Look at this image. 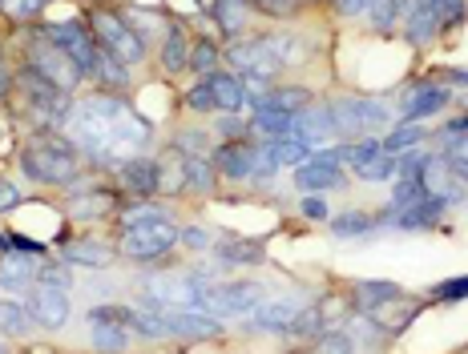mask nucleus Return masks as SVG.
<instances>
[{
  "label": "nucleus",
  "instance_id": "nucleus-1",
  "mask_svg": "<svg viewBox=\"0 0 468 354\" xmlns=\"http://www.w3.org/2000/svg\"><path fill=\"white\" fill-rule=\"evenodd\" d=\"M61 133L85 153V165L93 173H101V170L113 173L130 157L150 153L154 121L133 105V97L90 88V93H77L69 101Z\"/></svg>",
  "mask_w": 468,
  "mask_h": 354
},
{
  "label": "nucleus",
  "instance_id": "nucleus-2",
  "mask_svg": "<svg viewBox=\"0 0 468 354\" xmlns=\"http://www.w3.org/2000/svg\"><path fill=\"white\" fill-rule=\"evenodd\" d=\"M16 165L28 182L45 190H77L85 177V153L65 133H33L16 153Z\"/></svg>",
  "mask_w": 468,
  "mask_h": 354
},
{
  "label": "nucleus",
  "instance_id": "nucleus-3",
  "mask_svg": "<svg viewBox=\"0 0 468 354\" xmlns=\"http://www.w3.org/2000/svg\"><path fill=\"white\" fill-rule=\"evenodd\" d=\"M210 161L222 173V182H230V185H271L279 173L275 157H271V141H259V137L218 141Z\"/></svg>",
  "mask_w": 468,
  "mask_h": 354
},
{
  "label": "nucleus",
  "instance_id": "nucleus-4",
  "mask_svg": "<svg viewBox=\"0 0 468 354\" xmlns=\"http://www.w3.org/2000/svg\"><path fill=\"white\" fill-rule=\"evenodd\" d=\"M182 245V225L165 213V218L150 222H133V225H117V254L125 262L138 266H162L170 262V254Z\"/></svg>",
  "mask_w": 468,
  "mask_h": 354
},
{
  "label": "nucleus",
  "instance_id": "nucleus-5",
  "mask_svg": "<svg viewBox=\"0 0 468 354\" xmlns=\"http://www.w3.org/2000/svg\"><path fill=\"white\" fill-rule=\"evenodd\" d=\"M271 298L267 282L259 278H207L198 294V310L214 314V318H250L262 302Z\"/></svg>",
  "mask_w": 468,
  "mask_h": 354
},
{
  "label": "nucleus",
  "instance_id": "nucleus-6",
  "mask_svg": "<svg viewBox=\"0 0 468 354\" xmlns=\"http://www.w3.org/2000/svg\"><path fill=\"white\" fill-rule=\"evenodd\" d=\"M85 25H90V33H93L97 48H105V53H113L122 65H130V68L150 65L154 48L145 45V41H142L138 33H133L130 25H125V16L117 13L113 5H93V8H90V16H85Z\"/></svg>",
  "mask_w": 468,
  "mask_h": 354
},
{
  "label": "nucleus",
  "instance_id": "nucleus-7",
  "mask_svg": "<svg viewBox=\"0 0 468 354\" xmlns=\"http://www.w3.org/2000/svg\"><path fill=\"white\" fill-rule=\"evenodd\" d=\"M327 105H331V113H335V125H339L344 141H351V137H376L396 125L392 105L376 93H339V97H327Z\"/></svg>",
  "mask_w": 468,
  "mask_h": 354
},
{
  "label": "nucleus",
  "instance_id": "nucleus-8",
  "mask_svg": "<svg viewBox=\"0 0 468 354\" xmlns=\"http://www.w3.org/2000/svg\"><path fill=\"white\" fill-rule=\"evenodd\" d=\"M21 65L37 68L48 85H57L61 93H69V97H77V93H81V85L90 81V77H85V68L77 65L65 48H57L48 36H41V28H37V25L25 28V61Z\"/></svg>",
  "mask_w": 468,
  "mask_h": 354
},
{
  "label": "nucleus",
  "instance_id": "nucleus-9",
  "mask_svg": "<svg viewBox=\"0 0 468 354\" xmlns=\"http://www.w3.org/2000/svg\"><path fill=\"white\" fill-rule=\"evenodd\" d=\"M125 205V193L117 185H105V182H90V185H77L65 198V218L73 225H105V222H117Z\"/></svg>",
  "mask_w": 468,
  "mask_h": 354
},
{
  "label": "nucleus",
  "instance_id": "nucleus-10",
  "mask_svg": "<svg viewBox=\"0 0 468 354\" xmlns=\"http://www.w3.org/2000/svg\"><path fill=\"white\" fill-rule=\"evenodd\" d=\"M222 65H227L230 73L255 77V81H267V85H275L279 73H282V65L275 61V53L267 48V41L259 36V28H255V33L234 36V41L222 45Z\"/></svg>",
  "mask_w": 468,
  "mask_h": 354
},
{
  "label": "nucleus",
  "instance_id": "nucleus-11",
  "mask_svg": "<svg viewBox=\"0 0 468 354\" xmlns=\"http://www.w3.org/2000/svg\"><path fill=\"white\" fill-rule=\"evenodd\" d=\"M347 170L344 161L335 157V145L331 150H315L311 161H303L299 170H291V185L295 193H335V190H347Z\"/></svg>",
  "mask_w": 468,
  "mask_h": 354
},
{
  "label": "nucleus",
  "instance_id": "nucleus-12",
  "mask_svg": "<svg viewBox=\"0 0 468 354\" xmlns=\"http://www.w3.org/2000/svg\"><path fill=\"white\" fill-rule=\"evenodd\" d=\"M452 88L448 85H436V81H416V85H408L404 93H399V105H396V121H404V125H428L432 117H441L448 105H452Z\"/></svg>",
  "mask_w": 468,
  "mask_h": 354
},
{
  "label": "nucleus",
  "instance_id": "nucleus-13",
  "mask_svg": "<svg viewBox=\"0 0 468 354\" xmlns=\"http://www.w3.org/2000/svg\"><path fill=\"white\" fill-rule=\"evenodd\" d=\"M41 36H48L57 48H65V53L73 57L77 65L85 68V77L93 73V61H97V41L90 33V25H85V16H65V21H41Z\"/></svg>",
  "mask_w": 468,
  "mask_h": 354
},
{
  "label": "nucleus",
  "instance_id": "nucleus-14",
  "mask_svg": "<svg viewBox=\"0 0 468 354\" xmlns=\"http://www.w3.org/2000/svg\"><path fill=\"white\" fill-rule=\"evenodd\" d=\"M117 258H122L117 238H105V234H69L61 242V262L77 270H110Z\"/></svg>",
  "mask_w": 468,
  "mask_h": 354
},
{
  "label": "nucleus",
  "instance_id": "nucleus-15",
  "mask_svg": "<svg viewBox=\"0 0 468 354\" xmlns=\"http://www.w3.org/2000/svg\"><path fill=\"white\" fill-rule=\"evenodd\" d=\"M113 185L125 198H162V165L154 153H138L113 170Z\"/></svg>",
  "mask_w": 468,
  "mask_h": 354
},
{
  "label": "nucleus",
  "instance_id": "nucleus-16",
  "mask_svg": "<svg viewBox=\"0 0 468 354\" xmlns=\"http://www.w3.org/2000/svg\"><path fill=\"white\" fill-rule=\"evenodd\" d=\"M259 36L267 41V48L275 53V61L282 65V73L287 68H303L315 61V41H311L307 33H299V28H291V25H275V28H259Z\"/></svg>",
  "mask_w": 468,
  "mask_h": 354
},
{
  "label": "nucleus",
  "instance_id": "nucleus-17",
  "mask_svg": "<svg viewBox=\"0 0 468 354\" xmlns=\"http://www.w3.org/2000/svg\"><path fill=\"white\" fill-rule=\"evenodd\" d=\"M25 307L41 330H65V322H69V314H73V294L61 286H48V282H37V286L28 290Z\"/></svg>",
  "mask_w": 468,
  "mask_h": 354
},
{
  "label": "nucleus",
  "instance_id": "nucleus-18",
  "mask_svg": "<svg viewBox=\"0 0 468 354\" xmlns=\"http://www.w3.org/2000/svg\"><path fill=\"white\" fill-rule=\"evenodd\" d=\"M165 334L178 342H218L227 334V322L207 310H162Z\"/></svg>",
  "mask_w": 468,
  "mask_h": 354
},
{
  "label": "nucleus",
  "instance_id": "nucleus-19",
  "mask_svg": "<svg viewBox=\"0 0 468 354\" xmlns=\"http://www.w3.org/2000/svg\"><path fill=\"white\" fill-rule=\"evenodd\" d=\"M420 182H424V190L432 193V198H444L448 205H452V210L468 202V185H461V177L452 173V165H448V157H444L441 150H428V153H424Z\"/></svg>",
  "mask_w": 468,
  "mask_h": 354
},
{
  "label": "nucleus",
  "instance_id": "nucleus-20",
  "mask_svg": "<svg viewBox=\"0 0 468 354\" xmlns=\"http://www.w3.org/2000/svg\"><path fill=\"white\" fill-rule=\"evenodd\" d=\"M190 45H194V36H190V28L182 16H174L170 28H165V36L158 45H154V61H158L162 68V77H182L190 68Z\"/></svg>",
  "mask_w": 468,
  "mask_h": 354
},
{
  "label": "nucleus",
  "instance_id": "nucleus-21",
  "mask_svg": "<svg viewBox=\"0 0 468 354\" xmlns=\"http://www.w3.org/2000/svg\"><path fill=\"white\" fill-rule=\"evenodd\" d=\"M291 137H299V141H307V145H315V150H324V141H344L339 137V125H335V113H331V105H307L303 113H295L291 117Z\"/></svg>",
  "mask_w": 468,
  "mask_h": 354
},
{
  "label": "nucleus",
  "instance_id": "nucleus-22",
  "mask_svg": "<svg viewBox=\"0 0 468 354\" xmlns=\"http://www.w3.org/2000/svg\"><path fill=\"white\" fill-rule=\"evenodd\" d=\"M392 225V210H339V213H331L327 218V230H331V238H339V242H351V238H367V234H376V230H388Z\"/></svg>",
  "mask_w": 468,
  "mask_h": 354
},
{
  "label": "nucleus",
  "instance_id": "nucleus-23",
  "mask_svg": "<svg viewBox=\"0 0 468 354\" xmlns=\"http://www.w3.org/2000/svg\"><path fill=\"white\" fill-rule=\"evenodd\" d=\"M399 36H404V45L408 48H428V45H436L444 36V28L441 21H436V13L424 5V0H408V8H404V21H399Z\"/></svg>",
  "mask_w": 468,
  "mask_h": 354
},
{
  "label": "nucleus",
  "instance_id": "nucleus-24",
  "mask_svg": "<svg viewBox=\"0 0 468 354\" xmlns=\"http://www.w3.org/2000/svg\"><path fill=\"white\" fill-rule=\"evenodd\" d=\"M299 310H303V298H267L250 318H242V322H247V330L282 334V338H287V330H291V322H295Z\"/></svg>",
  "mask_w": 468,
  "mask_h": 354
},
{
  "label": "nucleus",
  "instance_id": "nucleus-25",
  "mask_svg": "<svg viewBox=\"0 0 468 354\" xmlns=\"http://www.w3.org/2000/svg\"><path fill=\"white\" fill-rule=\"evenodd\" d=\"M210 21L222 41H234V36L255 33V8H250V0H214Z\"/></svg>",
  "mask_w": 468,
  "mask_h": 354
},
{
  "label": "nucleus",
  "instance_id": "nucleus-26",
  "mask_svg": "<svg viewBox=\"0 0 468 354\" xmlns=\"http://www.w3.org/2000/svg\"><path fill=\"white\" fill-rule=\"evenodd\" d=\"M210 258L218 266H262V262H267V242L239 238V234H218Z\"/></svg>",
  "mask_w": 468,
  "mask_h": 354
},
{
  "label": "nucleus",
  "instance_id": "nucleus-27",
  "mask_svg": "<svg viewBox=\"0 0 468 354\" xmlns=\"http://www.w3.org/2000/svg\"><path fill=\"white\" fill-rule=\"evenodd\" d=\"M420 314H424V298H408V294H399V298H392V302H384L379 310H372L367 318H372L388 338H399V334L412 327Z\"/></svg>",
  "mask_w": 468,
  "mask_h": 354
},
{
  "label": "nucleus",
  "instance_id": "nucleus-28",
  "mask_svg": "<svg viewBox=\"0 0 468 354\" xmlns=\"http://www.w3.org/2000/svg\"><path fill=\"white\" fill-rule=\"evenodd\" d=\"M210 85V97L218 105V113H247V81L239 73H230L227 65L214 68L210 77H202Z\"/></svg>",
  "mask_w": 468,
  "mask_h": 354
},
{
  "label": "nucleus",
  "instance_id": "nucleus-29",
  "mask_svg": "<svg viewBox=\"0 0 468 354\" xmlns=\"http://www.w3.org/2000/svg\"><path fill=\"white\" fill-rule=\"evenodd\" d=\"M37 270H41V258H28V254H16L8 250L0 258V290L5 294H28L37 286Z\"/></svg>",
  "mask_w": 468,
  "mask_h": 354
},
{
  "label": "nucleus",
  "instance_id": "nucleus-30",
  "mask_svg": "<svg viewBox=\"0 0 468 354\" xmlns=\"http://www.w3.org/2000/svg\"><path fill=\"white\" fill-rule=\"evenodd\" d=\"M448 210H452V205H448L444 198H432V193H428L424 202H416V205H408V210H396L392 213V230H408V234L432 230V225L444 222Z\"/></svg>",
  "mask_w": 468,
  "mask_h": 354
},
{
  "label": "nucleus",
  "instance_id": "nucleus-31",
  "mask_svg": "<svg viewBox=\"0 0 468 354\" xmlns=\"http://www.w3.org/2000/svg\"><path fill=\"white\" fill-rule=\"evenodd\" d=\"M404 294V286L392 278H364V282H351V290H347V298H351V310H359V314H372L379 310L384 302H392Z\"/></svg>",
  "mask_w": 468,
  "mask_h": 354
},
{
  "label": "nucleus",
  "instance_id": "nucleus-32",
  "mask_svg": "<svg viewBox=\"0 0 468 354\" xmlns=\"http://www.w3.org/2000/svg\"><path fill=\"white\" fill-rule=\"evenodd\" d=\"M133 68L130 65H122L113 53H105V48H97V61H93V73H90V81L93 88H105V93H125L130 97L133 93Z\"/></svg>",
  "mask_w": 468,
  "mask_h": 354
},
{
  "label": "nucleus",
  "instance_id": "nucleus-33",
  "mask_svg": "<svg viewBox=\"0 0 468 354\" xmlns=\"http://www.w3.org/2000/svg\"><path fill=\"white\" fill-rule=\"evenodd\" d=\"M133 334L113 318H90V347L97 354H130L133 350Z\"/></svg>",
  "mask_w": 468,
  "mask_h": 354
},
{
  "label": "nucleus",
  "instance_id": "nucleus-34",
  "mask_svg": "<svg viewBox=\"0 0 468 354\" xmlns=\"http://www.w3.org/2000/svg\"><path fill=\"white\" fill-rule=\"evenodd\" d=\"M214 145H218V137H214L202 121L194 125H178V130L170 133V150H178L182 157H210Z\"/></svg>",
  "mask_w": 468,
  "mask_h": 354
},
{
  "label": "nucleus",
  "instance_id": "nucleus-35",
  "mask_svg": "<svg viewBox=\"0 0 468 354\" xmlns=\"http://www.w3.org/2000/svg\"><path fill=\"white\" fill-rule=\"evenodd\" d=\"M222 190V173L210 157H186V198H214Z\"/></svg>",
  "mask_w": 468,
  "mask_h": 354
},
{
  "label": "nucleus",
  "instance_id": "nucleus-36",
  "mask_svg": "<svg viewBox=\"0 0 468 354\" xmlns=\"http://www.w3.org/2000/svg\"><path fill=\"white\" fill-rule=\"evenodd\" d=\"M262 101H267V105H275V109H282V113H291V117H295V113H303L307 105H315V93H311L307 85H299V81H291V85L275 81V85L267 88V97H262ZM262 101H259V105H262Z\"/></svg>",
  "mask_w": 468,
  "mask_h": 354
},
{
  "label": "nucleus",
  "instance_id": "nucleus-37",
  "mask_svg": "<svg viewBox=\"0 0 468 354\" xmlns=\"http://www.w3.org/2000/svg\"><path fill=\"white\" fill-rule=\"evenodd\" d=\"M33 330H37V322L28 314V307L21 298H13V294H5L0 298V338H25Z\"/></svg>",
  "mask_w": 468,
  "mask_h": 354
},
{
  "label": "nucleus",
  "instance_id": "nucleus-38",
  "mask_svg": "<svg viewBox=\"0 0 468 354\" xmlns=\"http://www.w3.org/2000/svg\"><path fill=\"white\" fill-rule=\"evenodd\" d=\"M384 153H392V157H399V153H408V150H420V145H428L432 141V130L428 125H404V121H396L392 130H388L384 137Z\"/></svg>",
  "mask_w": 468,
  "mask_h": 354
},
{
  "label": "nucleus",
  "instance_id": "nucleus-39",
  "mask_svg": "<svg viewBox=\"0 0 468 354\" xmlns=\"http://www.w3.org/2000/svg\"><path fill=\"white\" fill-rule=\"evenodd\" d=\"M222 36H194V45H190V68L186 73L194 77H210L214 68H222Z\"/></svg>",
  "mask_w": 468,
  "mask_h": 354
},
{
  "label": "nucleus",
  "instance_id": "nucleus-40",
  "mask_svg": "<svg viewBox=\"0 0 468 354\" xmlns=\"http://www.w3.org/2000/svg\"><path fill=\"white\" fill-rule=\"evenodd\" d=\"M48 0H0V16L8 21V28H33L45 21Z\"/></svg>",
  "mask_w": 468,
  "mask_h": 354
},
{
  "label": "nucleus",
  "instance_id": "nucleus-41",
  "mask_svg": "<svg viewBox=\"0 0 468 354\" xmlns=\"http://www.w3.org/2000/svg\"><path fill=\"white\" fill-rule=\"evenodd\" d=\"M311 153H315V145L299 141V137H291V133L271 141V157H275L279 170H299L303 161H311Z\"/></svg>",
  "mask_w": 468,
  "mask_h": 354
},
{
  "label": "nucleus",
  "instance_id": "nucleus-42",
  "mask_svg": "<svg viewBox=\"0 0 468 354\" xmlns=\"http://www.w3.org/2000/svg\"><path fill=\"white\" fill-rule=\"evenodd\" d=\"M255 16H267L275 25H299V16L307 13L303 0H250Z\"/></svg>",
  "mask_w": 468,
  "mask_h": 354
},
{
  "label": "nucleus",
  "instance_id": "nucleus-43",
  "mask_svg": "<svg viewBox=\"0 0 468 354\" xmlns=\"http://www.w3.org/2000/svg\"><path fill=\"white\" fill-rule=\"evenodd\" d=\"M351 177H356V182H364V185H392L396 182V157L392 153H376L372 161L356 165Z\"/></svg>",
  "mask_w": 468,
  "mask_h": 354
},
{
  "label": "nucleus",
  "instance_id": "nucleus-44",
  "mask_svg": "<svg viewBox=\"0 0 468 354\" xmlns=\"http://www.w3.org/2000/svg\"><path fill=\"white\" fill-rule=\"evenodd\" d=\"M307 354H359V347H356V338H351L344 327H327L324 334L311 338Z\"/></svg>",
  "mask_w": 468,
  "mask_h": 354
},
{
  "label": "nucleus",
  "instance_id": "nucleus-45",
  "mask_svg": "<svg viewBox=\"0 0 468 354\" xmlns=\"http://www.w3.org/2000/svg\"><path fill=\"white\" fill-rule=\"evenodd\" d=\"M428 198V190H424V182L420 177H396L392 182V190H388V210H408V205H416V202H424Z\"/></svg>",
  "mask_w": 468,
  "mask_h": 354
},
{
  "label": "nucleus",
  "instance_id": "nucleus-46",
  "mask_svg": "<svg viewBox=\"0 0 468 354\" xmlns=\"http://www.w3.org/2000/svg\"><path fill=\"white\" fill-rule=\"evenodd\" d=\"M182 105H186V113H194V121H210L214 113H218V105H214V97H210V85L202 81H190V88L182 93Z\"/></svg>",
  "mask_w": 468,
  "mask_h": 354
},
{
  "label": "nucleus",
  "instance_id": "nucleus-47",
  "mask_svg": "<svg viewBox=\"0 0 468 354\" xmlns=\"http://www.w3.org/2000/svg\"><path fill=\"white\" fill-rule=\"evenodd\" d=\"M424 5L436 13L444 33H456V28L468 21V0H424Z\"/></svg>",
  "mask_w": 468,
  "mask_h": 354
},
{
  "label": "nucleus",
  "instance_id": "nucleus-48",
  "mask_svg": "<svg viewBox=\"0 0 468 354\" xmlns=\"http://www.w3.org/2000/svg\"><path fill=\"white\" fill-rule=\"evenodd\" d=\"M424 302H441V307L468 302V274H461V278H444V282H436V286H428Z\"/></svg>",
  "mask_w": 468,
  "mask_h": 354
},
{
  "label": "nucleus",
  "instance_id": "nucleus-49",
  "mask_svg": "<svg viewBox=\"0 0 468 354\" xmlns=\"http://www.w3.org/2000/svg\"><path fill=\"white\" fill-rule=\"evenodd\" d=\"M218 141H242L250 137V125L242 113H214V130H210Z\"/></svg>",
  "mask_w": 468,
  "mask_h": 354
},
{
  "label": "nucleus",
  "instance_id": "nucleus-50",
  "mask_svg": "<svg viewBox=\"0 0 468 354\" xmlns=\"http://www.w3.org/2000/svg\"><path fill=\"white\" fill-rule=\"evenodd\" d=\"M214 242H218V234L210 230V225H182V245L178 250H186V254H210L214 250Z\"/></svg>",
  "mask_w": 468,
  "mask_h": 354
},
{
  "label": "nucleus",
  "instance_id": "nucleus-51",
  "mask_svg": "<svg viewBox=\"0 0 468 354\" xmlns=\"http://www.w3.org/2000/svg\"><path fill=\"white\" fill-rule=\"evenodd\" d=\"M299 218L311 222V225H327L331 218V202H327V193H299Z\"/></svg>",
  "mask_w": 468,
  "mask_h": 354
},
{
  "label": "nucleus",
  "instance_id": "nucleus-52",
  "mask_svg": "<svg viewBox=\"0 0 468 354\" xmlns=\"http://www.w3.org/2000/svg\"><path fill=\"white\" fill-rule=\"evenodd\" d=\"M25 205V193L21 185L13 182V177H0V218H8V213H16Z\"/></svg>",
  "mask_w": 468,
  "mask_h": 354
},
{
  "label": "nucleus",
  "instance_id": "nucleus-53",
  "mask_svg": "<svg viewBox=\"0 0 468 354\" xmlns=\"http://www.w3.org/2000/svg\"><path fill=\"white\" fill-rule=\"evenodd\" d=\"M37 282H48V286H61V290H73V274L65 266H53V262H41L37 270Z\"/></svg>",
  "mask_w": 468,
  "mask_h": 354
},
{
  "label": "nucleus",
  "instance_id": "nucleus-54",
  "mask_svg": "<svg viewBox=\"0 0 468 354\" xmlns=\"http://www.w3.org/2000/svg\"><path fill=\"white\" fill-rule=\"evenodd\" d=\"M331 8H335V16H344V21H364L372 0H331Z\"/></svg>",
  "mask_w": 468,
  "mask_h": 354
},
{
  "label": "nucleus",
  "instance_id": "nucleus-55",
  "mask_svg": "<svg viewBox=\"0 0 468 354\" xmlns=\"http://www.w3.org/2000/svg\"><path fill=\"white\" fill-rule=\"evenodd\" d=\"M448 121H452V125H456V130H464V133H468V109H464L461 117H448Z\"/></svg>",
  "mask_w": 468,
  "mask_h": 354
},
{
  "label": "nucleus",
  "instance_id": "nucleus-56",
  "mask_svg": "<svg viewBox=\"0 0 468 354\" xmlns=\"http://www.w3.org/2000/svg\"><path fill=\"white\" fill-rule=\"evenodd\" d=\"M198 5V16H210V8H214V0H194Z\"/></svg>",
  "mask_w": 468,
  "mask_h": 354
},
{
  "label": "nucleus",
  "instance_id": "nucleus-57",
  "mask_svg": "<svg viewBox=\"0 0 468 354\" xmlns=\"http://www.w3.org/2000/svg\"><path fill=\"white\" fill-rule=\"evenodd\" d=\"M13 250V242H8V234H0V254H8Z\"/></svg>",
  "mask_w": 468,
  "mask_h": 354
},
{
  "label": "nucleus",
  "instance_id": "nucleus-58",
  "mask_svg": "<svg viewBox=\"0 0 468 354\" xmlns=\"http://www.w3.org/2000/svg\"><path fill=\"white\" fill-rule=\"evenodd\" d=\"M303 5L311 8V5H331V0H303Z\"/></svg>",
  "mask_w": 468,
  "mask_h": 354
},
{
  "label": "nucleus",
  "instance_id": "nucleus-59",
  "mask_svg": "<svg viewBox=\"0 0 468 354\" xmlns=\"http://www.w3.org/2000/svg\"><path fill=\"white\" fill-rule=\"evenodd\" d=\"M0 354H13V350H8V347H0Z\"/></svg>",
  "mask_w": 468,
  "mask_h": 354
},
{
  "label": "nucleus",
  "instance_id": "nucleus-60",
  "mask_svg": "<svg viewBox=\"0 0 468 354\" xmlns=\"http://www.w3.org/2000/svg\"><path fill=\"white\" fill-rule=\"evenodd\" d=\"M461 354H468V342H464V347H461Z\"/></svg>",
  "mask_w": 468,
  "mask_h": 354
},
{
  "label": "nucleus",
  "instance_id": "nucleus-61",
  "mask_svg": "<svg viewBox=\"0 0 468 354\" xmlns=\"http://www.w3.org/2000/svg\"><path fill=\"white\" fill-rule=\"evenodd\" d=\"M299 354H307V350H299Z\"/></svg>",
  "mask_w": 468,
  "mask_h": 354
}]
</instances>
